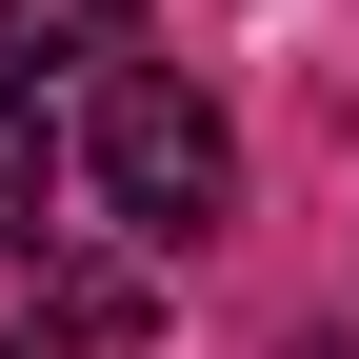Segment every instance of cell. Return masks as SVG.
Wrapping results in <instances>:
<instances>
[{
    "label": "cell",
    "mask_w": 359,
    "mask_h": 359,
    "mask_svg": "<svg viewBox=\"0 0 359 359\" xmlns=\"http://www.w3.org/2000/svg\"><path fill=\"white\" fill-rule=\"evenodd\" d=\"M140 339H160V280L140 259H40L20 320H0V359H140Z\"/></svg>",
    "instance_id": "2"
},
{
    "label": "cell",
    "mask_w": 359,
    "mask_h": 359,
    "mask_svg": "<svg viewBox=\"0 0 359 359\" xmlns=\"http://www.w3.org/2000/svg\"><path fill=\"white\" fill-rule=\"evenodd\" d=\"M80 160H100L120 240H200V219H219V180H240L219 100H200V80H160V60H100V100H80Z\"/></svg>",
    "instance_id": "1"
},
{
    "label": "cell",
    "mask_w": 359,
    "mask_h": 359,
    "mask_svg": "<svg viewBox=\"0 0 359 359\" xmlns=\"http://www.w3.org/2000/svg\"><path fill=\"white\" fill-rule=\"evenodd\" d=\"M40 180H60V140H40V80H0V259H40Z\"/></svg>",
    "instance_id": "4"
},
{
    "label": "cell",
    "mask_w": 359,
    "mask_h": 359,
    "mask_svg": "<svg viewBox=\"0 0 359 359\" xmlns=\"http://www.w3.org/2000/svg\"><path fill=\"white\" fill-rule=\"evenodd\" d=\"M120 20H140V0H0V80L20 60H120Z\"/></svg>",
    "instance_id": "3"
}]
</instances>
